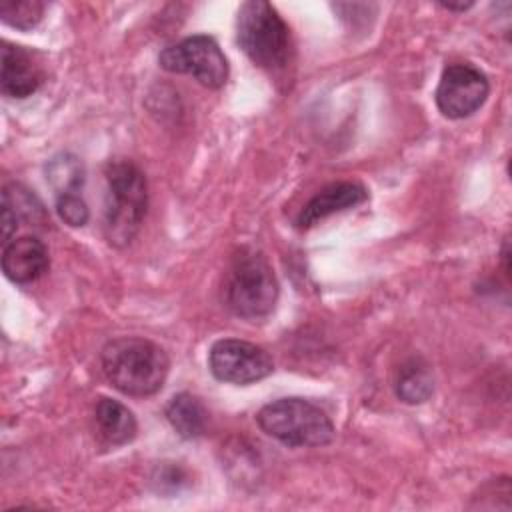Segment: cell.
Listing matches in <instances>:
<instances>
[{"mask_svg":"<svg viewBox=\"0 0 512 512\" xmlns=\"http://www.w3.org/2000/svg\"><path fill=\"white\" fill-rule=\"evenodd\" d=\"M100 358L108 382L118 392L136 398L160 392L170 370L164 348L138 336H120L106 342Z\"/></svg>","mask_w":512,"mask_h":512,"instance_id":"obj_1","label":"cell"},{"mask_svg":"<svg viewBox=\"0 0 512 512\" xmlns=\"http://www.w3.org/2000/svg\"><path fill=\"white\" fill-rule=\"evenodd\" d=\"M104 236L116 246H128L138 234L148 206V186L144 172L126 158L110 160L106 166Z\"/></svg>","mask_w":512,"mask_h":512,"instance_id":"obj_2","label":"cell"},{"mask_svg":"<svg viewBox=\"0 0 512 512\" xmlns=\"http://www.w3.org/2000/svg\"><path fill=\"white\" fill-rule=\"evenodd\" d=\"M222 298L226 308L246 320L266 318L278 302V280L264 254L242 248L224 276Z\"/></svg>","mask_w":512,"mask_h":512,"instance_id":"obj_3","label":"cell"},{"mask_svg":"<svg viewBox=\"0 0 512 512\" xmlns=\"http://www.w3.org/2000/svg\"><path fill=\"white\" fill-rule=\"evenodd\" d=\"M256 422L270 438L288 448H318L334 440L330 416L304 398H278L256 414Z\"/></svg>","mask_w":512,"mask_h":512,"instance_id":"obj_4","label":"cell"},{"mask_svg":"<svg viewBox=\"0 0 512 512\" xmlns=\"http://www.w3.org/2000/svg\"><path fill=\"white\" fill-rule=\"evenodd\" d=\"M236 40L260 68L282 70L290 60V28L268 2L250 0L240 6Z\"/></svg>","mask_w":512,"mask_h":512,"instance_id":"obj_5","label":"cell"},{"mask_svg":"<svg viewBox=\"0 0 512 512\" xmlns=\"http://www.w3.org/2000/svg\"><path fill=\"white\" fill-rule=\"evenodd\" d=\"M160 66L172 74H190L206 88H222L228 80V60L218 42L206 34H194L166 46L158 56Z\"/></svg>","mask_w":512,"mask_h":512,"instance_id":"obj_6","label":"cell"},{"mask_svg":"<svg viewBox=\"0 0 512 512\" xmlns=\"http://www.w3.org/2000/svg\"><path fill=\"white\" fill-rule=\"evenodd\" d=\"M208 366L216 380L236 386L254 384L274 372L272 356L262 346L238 338L216 340L208 352Z\"/></svg>","mask_w":512,"mask_h":512,"instance_id":"obj_7","label":"cell"},{"mask_svg":"<svg viewBox=\"0 0 512 512\" xmlns=\"http://www.w3.org/2000/svg\"><path fill=\"white\" fill-rule=\"evenodd\" d=\"M488 94L486 74L468 62H458L444 68L436 88V106L446 118L460 120L474 114Z\"/></svg>","mask_w":512,"mask_h":512,"instance_id":"obj_8","label":"cell"},{"mask_svg":"<svg viewBox=\"0 0 512 512\" xmlns=\"http://www.w3.org/2000/svg\"><path fill=\"white\" fill-rule=\"evenodd\" d=\"M46 244L36 236L10 238L2 250V270L14 284H32L48 272Z\"/></svg>","mask_w":512,"mask_h":512,"instance_id":"obj_9","label":"cell"},{"mask_svg":"<svg viewBox=\"0 0 512 512\" xmlns=\"http://www.w3.org/2000/svg\"><path fill=\"white\" fill-rule=\"evenodd\" d=\"M2 70L0 90L8 98H28L42 84V68L32 52L22 46L2 42Z\"/></svg>","mask_w":512,"mask_h":512,"instance_id":"obj_10","label":"cell"},{"mask_svg":"<svg viewBox=\"0 0 512 512\" xmlns=\"http://www.w3.org/2000/svg\"><path fill=\"white\" fill-rule=\"evenodd\" d=\"M368 198V192L358 182H334L314 194L300 210L296 218L298 228H308L330 214L354 208Z\"/></svg>","mask_w":512,"mask_h":512,"instance_id":"obj_11","label":"cell"},{"mask_svg":"<svg viewBox=\"0 0 512 512\" xmlns=\"http://www.w3.org/2000/svg\"><path fill=\"white\" fill-rule=\"evenodd\" d=\"M98 434L112 446L128 444L138 430L134 414L118 400L102 396L94 408Z\"/></svg>","mask_w":512,"mask_h":512,"instance_id":"obj_12","label":"cell"},{"mask_svg":"<svg viewBox=\"0 0 512 512\" xmlns=\"http://www.w3.org/2000/svg\"><path fill=\"white\" fill-rule=\"evenodd\" d=\"M164 414H166L170 426L186 440L198 438L206 430L208 412H206L204 404L188 392H180V394L172 396L170 402L166 404Z\"/></svg>","mask_w":512,"mask_h":512,"instance_id":"obj_13","label":"cell"},{"mask_svg":"<svg viewBox=\"0 0 512 512\" xmlns=\"http://www.w3.org/2000/svg\"><path fill=\"white\" fill-rule=\"evenodd\" d=\"M20 218L36 222L44 218V210L36 196L18 184H10L2 192V236L6 240H10Z\"/></svg>","mask_w":512,"mask_h":512,"instance_id":"obj_14","label":"cell"},{"mask_svg":"<svg viewBox=\"0 0 512 512\" xmlns=\"http://www.w3.org/2000/svg\"><path fill=\"white\" fill-rule=\"evenodd\" d=\"M396 396L406 404H422L434 392V378L430 366L420 358H410L402 364L396 378Z\"/></svg>","mask_w":512,"mask_h":512,"instance_id":"obj_15","label":"cell"},{"mask_svg":"<svg viewBox=\"0 0 512 512\" xmlns=\"http://www.w3.org/2000/svg\"><path fill=\"white\" fill-rule=\"evenodd\" d=\"M46 178L56 190V196L80 194V188L84 184V166L74 154L62 152L48 162Z\"/></svg>","mask_w":512,"mask_h":512,"instance_id":"obj_16","label":"cell"},{"mask_svg":"<svg viewBox=\"0 0 512 512\" xmlns=\"http://www.w3.org/2000/svg\"><path fill=\"white\" fill-rule=\"evenodd\" d=\"M44 2L38 0H4L0 4V18L18 30L34 28L44 14Z\"/></svg>","mask_w":512,"mask_h":512,"instance_id":"obj_17","label":"cell"},{"mask_svg":"<svg viewBox=\"0 0 512 512\" xmlns=\"http://www.w3.org/2000/svg\"><path fill=\"white\" fill-rule=\"evenodd\" d=\"M56 212L68 226H84L90 218V210L80 194H60L56 196Z\"/></svg>","mask_w":512,"mask_h":512,"instance_id":"obj_18","label":"cell"},{"mask_svg":"<svg viewBox=\"0 0 512 512\" xmlns=\"http://www.w3.org/2000/svg\"><path fill=\"white\" fill-rule=\"evenodd\" d=\"M442 8L446 10H454V12H464L468 8H472V2H466V4H448V2H440Z\"/></svg>","mask_w":512,"mask_h":512,"instance_id":"obj_19","label":"cell"}]
</instances>
